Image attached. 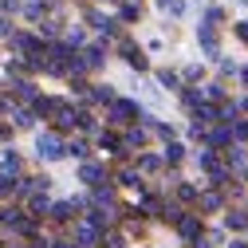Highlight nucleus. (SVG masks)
<instances>
[{"instance_id":"f257e3e1","label":"nucleus","mask_w":248,"mask_h":248,"mask_svg":"<svg viewBox=\"0 0 248 248\" xmlns=\"http://www.w3.org/2000/svg\"><path fill=\"white\" fill-rule=\"evenodd\" d=\"M40 150H44V158H59V142L55 138H40Z\"/></svg>"}]
</instances>
